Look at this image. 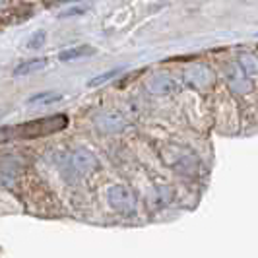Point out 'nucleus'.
<instances>
[{"mask_svg": "<svg viewBox=\"0 0 258 258\" xmlns=\"http://www.w3.org/2000/svg\"><path fill=\"white\" fill-rule=\"evenodd\" d=\"M47 66V58H33V60H24L22 64H18L14 68V76L20 78V76H29L37 70H43Z\"/></svg>", "mask_w": 258, "mask_h": 258, "instance_id": "nucleus-3", "label": "nucleus"}, {"mask_svg": "<svg viewBox=\"0 0 258 258\" xmlns=\"http://www.w3.org/2000/svg\"><path fill=\"white\" fill-rule=\"evenodd\" d=\"M43 39H45V33H43V31H39V33H35L33 37L29 39V43H27V45H29V49H37L39 45L43 43Z\"/></svg>", "mask_w": 258, "mask_h": 258, "instance_id": "nucleus-6", "label": "nucleus"}, {"mask_svg": "<svg viewBox=\"0 0 258 258\" xmlns=\"http://www.w3.org/2000/svg\"><path fill=\"white\" fill-rule=\"evenodd\" d=\"M58 99H60V95H54V93L45 91V93H37V95L29 97L27 103H52V101H58Z\"/></svg>", "mask_w": 258, "mask_h": 258, "instance_id": "nucleus-5", "label": "nucleus"}, {"mask_svg": "<svg viewBox=\"0 0 258 258\" xmlns=\"http://www.w3.org/2000/svg\"><path fill=\"white\" fill-rule=\"evenodd\" d=\"M90 54H95V49L90 47V45H76V47H72V49H66L58 54V58L62 60V62H72V60H80V58H84V56H90Z\"/></svg>", "mask_w": 258, "mask_h": 258, "instance_id": "nucleus-2", "label": "nucleus"}, {"mask_svg": "<svg viewBox=\"0 0 258 258\" xmlns=\"http://www.w3.org/2000/svg\"><path fill=\"white\" fill-rule=\"evenodd\" d=\"M2 115H4V111H2V109H0V116H2Z\"/></svg>", "mask_w": 258, "mask_h": 258, "instance_id": "nucleus-8", "label": "nucleus"}, {"mask_svg": "<svg viewBox=\"0 0 258 258\" xmlns=\"http://www.w3.org/2000/svg\"><path fill=\"white\" fill-rule=\"evenodd\" d=\"M60 2H66V0H45L47 6H52V4H60Z\"/></svg>", "mask_w": 258, "mask_h": 258, "instance_id": "nucleus-7", "label": "nucleus"}, {"mask_svg": "<svg viewBox=\"0 0 258 258\" xmlns=\"http://www.w3.org/2000/svg\"><path fill=\"white\" fill-rule=\"evenodd\" d=\"M68 124L66 115H51L43 116L37 120H29L18 126H0V144L10 142V140H33L43 138L54 132H60Z\"/></svg>", "mask_w": 258, "mask_h": 258, "instance_id": "nucleus-1", "label": "nucleus"}, {"mask_svg": "<svg viewBox=\"0 0 258 258\" xmlns=\"http://www.w3.org/2000/svg\"><path fill=\"white\" fill-rule=\"evenodd\" d=\"M116 74H120V68H115V70H109V72H105V74H99L97 78H93L88 82V86L90 88H97V86H101V84H107L111 78H115Z\"/></svg>", "mask_w": 258, "mask_h": 258, "instance_id": "nucleus-4", "label": "nucleus"}]
</instances>
